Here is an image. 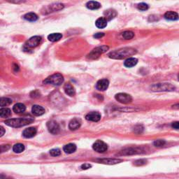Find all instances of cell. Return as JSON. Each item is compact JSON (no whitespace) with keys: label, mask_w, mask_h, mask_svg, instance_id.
Segmentation results:
<instances>
[{"label":"cell","mask_w":179,"mask_h":179,"mask_svg":"<svg viewBox=\"0 0 179 179\" xmlns=\"http://www.w3.org/2000/svg\"><path fill=\"white\" fill-rule=\"evenodd\" d=\"M136 53V50L133 48H123L114 50L113 52L110 53L109 54V56L112 59H120L125 58L129 56H132Z\"/></svg>","instance_id":"6da1fadb"},{"label":"cell","mask_w":179,"mask_h":179,"mask_svg":"<svg viewBox=\"0 0 179 179\" xmlns=\"http://www.w3.org/2000/svg\"><path fill=\"white\" fill-rule=\"evenodd\" d=\"M35 121V119L32 117H21V118H13L8 119L4 122L6 125L12 127H20L23 126L31 124Z\"/></svg>","instance_id":"7a4b0ae2"},{"label":"cell","mask_w":179,"mask_h":179,"mask_svg":"<svg viewBox=\"0 0 179 179\" xmlns=\"http://www.w3.org/2000/svg\"><path fill=\"white\" fill-rule=\"evenodd\" d=\"M63 82H64V78H63V76L62 74H55L52 75V76L48 77L44 81V83L59 86L62 84Z\"/></svg>","instance_id":"3957f363"},{"label":"cell","mask_w":179,"mask_h":179,"mask_svg":"<svg viewBox=\"0 0 179 179\" xmlns=\"http://www.w3.org/2000/svg\"><path fill=\"white\" fill-rule=\"evenodd\" d=\"M175 87L170 83H158L151 86V90L153 91L162 92V91H173Z\"/></svg>","instance_id":"277c9868"},{"label":"cell","mask_w":179,"mask_h":179,"mask_svg":"<svg viewBox=\"0 0 179 179\" xmlns=\"http://www.w3.org/2000/svg\"><path fill=\"white\" fill-rule=\"evenodd\" d=\"M41 41V37L39 36H35V37H32L25 43V48L26 50H28V49L36 48L40 44Z\"/></svg>","instance_id":"5b68a950"},{"label":"cell","mask_w":179,"mask_h":179,"mask_svg":"<svg viewBox=\"0 0 179 179\" xmlns=\"http://www.w3.org/2000/svg\"><path fill=\"white\" fill-rule=\"evenodd\" d=\"M109 47L106 46H100L95 48L88 55V57L90 59H97V57H100L102 54L104 53L108 50Z\"/></svg>","instance_id":"8992f818"},{"label":"cell","mask_w":179,"mask_h":179,"mask_svg":"<svg viewBox=\"0 0 179 179\" xmlns=\"http://www.w3.org/2000/svg\"><path fill=\"white\" fill-rule=\"evenodd\" d=\"M115 100L122 104H129L132 101V97L128 94L118 93L115 96Z\"/></svg>","instance_id":"52a82bcc"},{"label":"cell","mask_w":179,"mask_h":179,"mask_svg":"<svg viewBox=\"0 0 179 179\" xmlns=\"http://www.w3.org/2000/svg\"><path fill=\"white\" fill-rule=\"evenodd\" d=\"M63 8H64V4H59V3L51 4L48 6L47 7L44 8V11L42 12V13H43V14H47V13L62 10Z\"/></svg>","instance_id":"ba28073f"},{"label":"cell","mask_w":179,"mask_h":179,"mask_svg":"<svg viewBox=\"0 0 179 179\" xmlns=\"http://www.w3.org/2000/svg\"><path fill=\"white\" fill-rule=\"evenodd\" d=\"M93 148L96 152L102 153H104L105 151H106L107 148H108V146H107L106 144H105L104 141H102L101 140H98L93 144Z\"/></svg>","instance_id":"9c48e42d"},{"label":"cell","mask_w":179,"mask_h":179,"mask_svg":"<svg viewBox=\"0 0 179 179\" xmlns=\"http://www.w3.org/2000/svg\"><path fill=\"white\" fill-rule=\"evenodd\" d=\"M47 127L51 134H57L59 132V125L56 121L50 120L47 122Z\"/></svg>","instance_id":"30bf717a"},{"label":"cell","mask_w":179,"mask_h":179,"mask_svg":"<svg viewBox=\"0 0 179 179\" xmlns=\"http://www.w3.org/2000/svg\"><path fill=\"white\" fill-rule=\"evenodd\" d=\"M86 119L87 120L92 121V122H98L101 119V115L98 112H90V113L87 114Z\"/></svg>","instance_id":"8fae6325"},{"label":"cell","mask_w":179,"mask_h":179,"mask_svg":"<svg viewBox=\"0 0 179 179\" xmlns=\"http://www.w3.org/2000/svg\"><path fill=\"white\" fill-rule=\"evenodd\" d=\"M109 82L107 79H101L97 81L96 84L97 89L100 91H104L108 88Z\"/></svg>","instance_id":"7c38bea8"},{"label":"cell","mask_w":179,"mask_h":179,"mask_svg":"<svg viewBox=\"0 0 179 179\" xmlns=\"http://www.w3.org/2000/svg\"><path fill=\"white\" fill-rule=\"evenodd\" d=\"M37 134V129L35 127H29L25 129L23 132V136L25 138L29 139V138L34 137Z\"/></svg>","instance_id":"4fadbf2b"},{"label":"cell","mask_w":179,"mask_h":179,"mask_svg":"<svg viewBox=\"0 0 179 179\" xmlns=\"http://www.w3.org/2000/svg\"><path fill=\"white\" fill-rule=\"evenodd\" d=\"M32 113L37 116H40V115H44L45 113V109L44 107L41 106L39 105H34L32 109Z\"/></svg>","instance_id":"5bb4252c"},{"label":"cell","mask_w":179,"mask_h":179,"mask_svg":"<svg viewBox=\"0 0 179 179\" xmlns=\"http://www.w3.org/2000/svg\"><path fill=\"white\" fill-rule=\"evenodd\" d=\"M81 122L79 119L78 118H74L73 120H71L70 121L69 124V128L71 129V130H76L79 128L81 127Z\"/></svg>","instance_id":"9a60e30c"},{"label":"cell","mask_w":179,"mask_h":179,"mask_svg":"<svg viewBox=\"0 0 179 179\" xmlns=\"http://www.w3.org/2000/svg\"><path fill=\"white\" fill-rule=\"evenodd\" d=\"M64 90L65 91L66 94H67L69 96L73 97L74 96L75 94H76V91H75L74 88L73 87V86L71 84H70L69 83H66L64 86Z\"/></svg>","instance_id":"2e32d148"},{"label":"cell","mask_w":179,"mask_h":179,"mask_svg":"<svg viewBox=\"0 0 179 179\" xmlns=\"http://www.w3.org/2000/svg\"><path fill=\"white\" fill-rule=\"evenodd\" d=\"M100 163L106 164H116L122 162V160L120 159H111V158H108V159H102L99 160Z\"/></svg>","instance_id":"e0dca14e"},{"label":"cell","mask_w":179,"mask_h":179,"mask_svg":"<svg viewBox=\"0 0 179 179\" xmlns=\"http://www.w3.org/2000/svg\"><path fill=\"white\" fill-rule=\"evenodd\" d=\"M13 110L16 113L18 114L23 113L25 111V110H26V107H25V106L23 104L18 103L14 105V106H13Z\"/></svg>","instance_id":"ac0fdd59"},{"label":"cell","mask_w":179,"mask_h":179,"mask_svg":"<svg viewBox=\"0 0 179 179\" xmlns=\"http://www.w3.org/2000/svg\"><path fill=\"white\" fill-rule=\"evenodd\" d=\"M164 18L169 20H176L179 18V16L177 13L173 11H167L164 14Z\"/></svg>","instance_id":"d6986e66"},{"label":"cell","mask_w":179,"mask_h":179,"mask_svg":"<svg viewBox=\"0 0 179 179\" xmlns=\"http://www.w3.org/2000/svg\"><path fill=\"white\" fill-rule=\"evenodd\" d=\"M141 148H127V149L122 151V154L123 155H132V154H138V153H141L142 152Z\"/></svg>","instance_id":"ffe728a7"},{"label":"cell","mask_w":179,"mask_h":179,"mask_svg":"<svg viewBox=\"0 0 179 179\" xmlns=\"http://www.w3.org/2000/svg\"><path fill=\"white\" fill-rule=\"evenodd\" d=\"M63 150L67 154H71V153H74L76 150V146L74 144H66L64 146Z\"/></svg>","instance_id":"44dd1931"},{"label":"cell","mask_w":179,"mask_h":179,"mask_svg":"<svg viewBox=\"0 0 179 179\" xmlns=\"http://www.w3.org/2000/svg\"><path fill=\"white\" fill-rule=\"evenodd\" d=\"M95 25H96V26L98 28L103 29L105 27H106L107 20H106L105 18L102 17V18H98V19L96 20V22H95Z\"/></svg>","instance_id":"7402d4cb"},{"label":"cell","mask_w":179,"mask_h":179,"mask_svg":"<svg viewBox=\"0 0 179 179\" xmlns=\"http://www.w3.org/2000/svg\"><path fill=\"white\" fill-rule=\"evenodd\" d=\"M86 7L91 10H96L101 7V4L97 1H90L86 4Z\"/></svg>","instance_id":"603a6c76"},{"label":"cell","mask_w":179,"mask_h":179,"mask_svg":"<svg viewBox=\"0 0 179 179\" xmlns=\"http://www.w3.org/2000/svg\"><path fill=\"white\" fill-rule=\"evenodd\" d=\"M138 62V59L134 57H129L125 61V66L126 67H132V66H135Z\"/></svg>","instance_id":"cb8c5ba5"},{"label":"cell","mask_w":179,"mask_h":179,"mask_svg":"<svg viewBox=\"0 0 179 179\" xmlns=\"http://www.w3.org/2000/svg\"><path fill=\"white\" fill-rule=\"evenodd\" d=\"M25 20H27V21H30V22H35L38 20V16L35 13H28L27 14H25L23 17Z\"/></svg>","instance_id":"d4e9b609"},{"label":"cell","mask_w":179,"mask_h":179,"mask_svg":"<svg viewBox=\"0 0 179 179\" xmlns=\"http://www.w3.org/2000/svg\"><path fill=\"white\" fill-rule=\"evenodd\" d=\"M62 37V34L60 33H53L50 34V35H49L48 36V39L50 41L52 42H55L57 41H59V39Z\"/></svg>","instance_id":"484cf974"},{"label":"cell","mask_w":179,"mask_h":179,"mask_svg":"<svg viewBox=\"0 0 179 179\" xmlns=\"http://www.w3.org/2000/svg\"><path fill=\"white\" fill-rule=\"evenodd\" d=\"M117 13L115 12V11H114V10H108V11H106L104 12V16H105V18L106 20H112L113 18H115V16H116Z\"/></svg>","instance_id":"4316f807"},{"label":"cell","mask_w":179,"mask_h":179,"mask_svg":"<svg viewBox=\"0 0 179 179\" xmlns=\"http://www.w3.org/2000/svg\"><path fill=\"white\" fill-rule=\"evenodd\" d=\"M11 115V111L9 109L1 108L0 109V116L1 117H7Z\"/></svg>","instance_id":"83f0119b"},{"label":"cell","mask_w":179,"mask_h":179,"mask_svg":"<svg viewBox=\"0 0 179 179\" xmlns=\"http://www.w3.org/2000/svg\"><path fill=\"white\" fill-rule=\"evenodd\" d=\"M25 150V146L22 144H17L13 147V151L16 153H20L23 152Z\"/></svg>","instance_id":"f1b7e54d"},{"label":"cell","mask_w":179,"mask_h":179,"mask_svg":"<svg viewBox=\"0 0 179 179\" xmlns=\"http://www.w3.org/2000/svg\"><path fill=\"white\" fill-rule=\"evenodd\" d=\"M12 103V100L9 98L6 97H1V100H0V106L1 107L6 106L10 105Z\"/></svg>","instance_id":"f546056e"},{"label":"cell","mask_w":179,"mask_h":179,"mask_svg":"<svg viewBox=\"0 0 179 179\" xmlns=\"http://www.w3.org/2000/svg\"><path fill=\"white\" fill-rule=\"evenodd\" d=\"M122 36L124 39H126V40H129V39H132L133 37H134V32L131 31H126L124 32L122 34Z\"/></svg>","instance_id":"4dcf8cb0"},{"label":"cell","mask_w":179,"mask_h":179,"mask_svg":"<svg viewBox=\"0 0 179 179\" xmlns=\"http://www.w3.org/2000/svg\"><path fill=\"white\" fill-rule=\"evenodd\" d=\"M165 141L162 140V139H158V140H156L154 141V143H153V144H154V146H156V147L160 148V147H162L163 146H164L165 145Z\"/></svg>","instance_id":"1f68e13d"},{"label":"cell","mask_w":179,"mask_h":179,"mask_svg":"<svg viewBox=\"0 0 179 179\" xmlns=\"http://www.w3.org/2000/svg\"><path fill=\"white\" fill-rule=\"evenodd\" d=\"M50 156H52L53 157H57L60 156L61 151L60 150L58 149V148H54V149L50 150Z\"/></svg>","instance_id":"d6a6232c"},{"label":"cell","mask_w":179,"mask_h":179,"mask_svg":"<svg viewBox=\"0 0 179 179\" xmlns=\"http://www.w3.org/2000/svg\"><path fill=\"white\" fill-rule=\"evenodd\" d=\"M137 8L140 11H146L148 9V5L146 3H140L137 5Z\"/></svg>","instance_id":"836d02e7"},{"label":"cell","mask_w":179,"mask_h":179,"mask_svg":"<svg viewBox=\"0 0 179 179\" xmlns=\"http://www.w3.org/2000/svg\"><path fill=\"white\" fill-rule=\"evenodd\" d=\"M144 131V127L142 125H136L134 129V132L136 133V134H140Z\"/></svg>","instance_id":"e575fe53"},{"label":"cell","mask_w":179,"mask_h":179,"mask_svg":"<svg viewBox=\"0 0 179 179\" xmlns=\"http://www.w3.org/2000/svg\"><path fill=\"white\" fill-rule=\"evenodd\" d=\"M146 163V161L144 160H136V161L134 162V164L136 166H141V165H144Z\"/></svg>","instance_id":"d590c367"},{"label":"cell","mask_w":179,"mask_h":179,"mask_svg":"<svg viewBox=\"0 0 179 179\" xmlns=\"http://www.w3.org/2000/svg\"><path fill=\"white\" fill-rule=\"evenodd\" d=\"M31 95L32 97H38L40 96V93H39V91H37V90H35V91H33L32 93L30 94Z\"/></svg>","instance_id":"8d00e7d4"},{"label":"cell","mask_w":179,"mask_h":179,"mask_svg":"<svg viewBox=\"0 0 179 179\" xmlns=\"http://www.w3.org/2000/svg\"><path fill=\"white\" fill-rule=\"evenodd\" d=\"M10 148V146L9 145H2V146H1V153L4 152V151H8V149Z\"/></svg>","instance_id":"74e56055"},{"label":"cell","mask_w":179,"mask_h":179,"mask_svg":"<svg viewBox=\"0 0 179 179\" xmlns=\"http://www.w3.org/2000/svg\"><path fill=\"white\" fill-rule=\"evenodd\" d=\"M91 164H84L81 165V169L83 170H86V169H90V167H91Z\"/></svg>","instance_id":"f35d334b"},{"label":"cell","mask_w":179,"mask_h":179,"mask_svg":"<svg viewBox=\"0 0 179 179\" xmlns=\"http://www.w3.org/2000/svg\"><path fill=\"white\" fill-rule=\"evenodd\" d=\"M172 127L175 129H179V121H177V122H174L172 123Z\"/></svg>","instance_id":"ab89813d"},{"label":"cell","mask_w":179,"mask_h":179,"mask_svg":"<svg viewBox=\"0 0 179 179\" xmlns=\"http://www.w3.org/2000/svg\"><path fill=\"white\" fill-rule=\"evenodd\" d=\"M104 33H97L94 35V37H95V38H101V37H104Z\"/></svg>","instance_id":"60d3db41"},{"label":"cell","mask_w":179,"mask_h":179,"mask_svg":"<svg viewBox=\"0 0 179 179\" xmlns=\"http://www.w3.org/2000/svg\"><path fill=\"white\" fill-rule=\"evenodd\" d=\"M0 130H1V133H0V136H2L5 133V130H4V127H1H1H0Z\"/></svg>","instance_id":"b9f144b4"},{"label":"cell","mask_w":179,"mask_h":179,"mask_svg":"<svg viewBox=\"0 0 179 179\" xmlns=\"http://www.w3.org/2000/svg\"><path fill=\"white\" fill-rule=\"evenodd\" d=\"M172 108L175 109H179V103L172 106Z\"/></svg>","instance_id":"7bdbcfd3"},{"label":"cell","mask_w":179,"mask_h":179,"mask_svg":"<svg viewBox=\"0 0 179 179\" xmlns=\"http://www.w3.org/2000/svg\"><path fill=\"white\" fill-rule=\"evenodd\" d=\"M1 179H13L11 178H9V177H6V176H4L1 175Z\"/></svg>","instance_id":"ee69618b"},{"label":"cell","mask_w":179,"mask_h":179,"mask_svg":"<svg viewBox=\"0 0 179 179\" xmlns=\"http://www.w3.org/2000/svg\"><path fill=\"white\" fill-rule=\"evenodd\" d=\"M178 81H179V74H178Z\"/></svg>","instance_id":"f6af8a7d"}]
</instances>
